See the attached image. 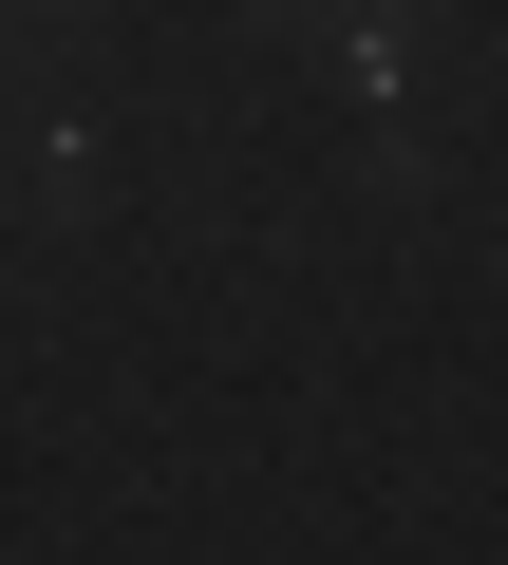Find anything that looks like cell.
Masks as SVG:
<instances>
[{"mask_svg":"<svg viewBox=\"0 0 508 565\" xmlns=\"http://www.w3.org/2000/svg\"><path fill=\"white\" fill-rule=\"evenodd\" d=\"M95 151H114L95 114H39V132H20V189H39V207H95Z\"/></svg>","mask_w":508,"mask_h":565,"instance_id":"6da1fadb","label":"cell"},{"mask_svg":"<svg viewBox=\"0 0 508 565\" xmlns=\"http://www.w3.org/2000/svg\"><path fill=\"white\" fill-rule=\"evenodd\" d=\"M95 20V0H0V39H76Z\"/></svg>","mask_w":508,"mask_h":565,"instance_id":"7a4b0ae2","label":"cell"}]
</instances>
